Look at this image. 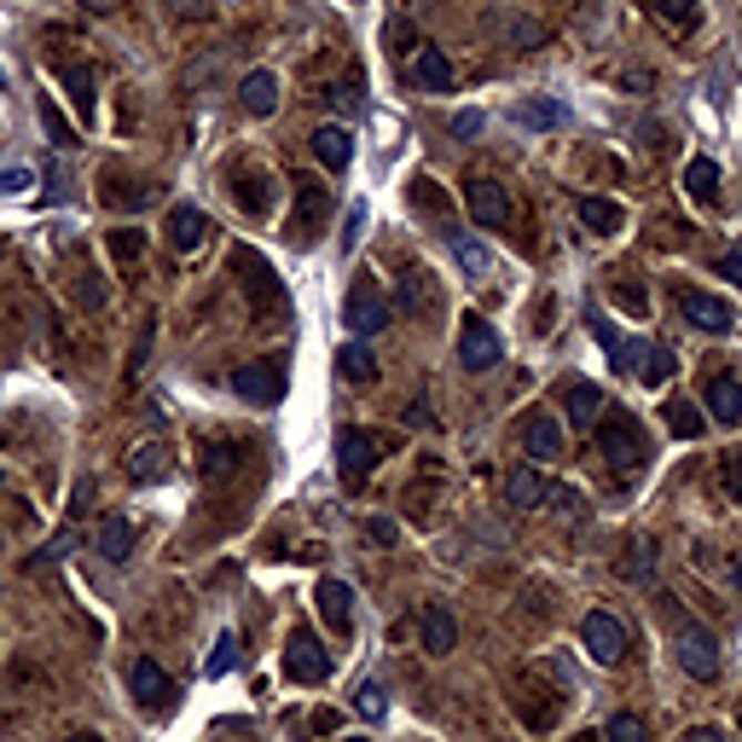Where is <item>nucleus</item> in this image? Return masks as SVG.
<instances>
[{
  "label": "nucleus",
  "mask_w": 742,
  "mask_h": 742,
  "mask_svg": "<svg viewBox=\"0 0 742 742\" xmlns=\"http://www.w3.org/2000/svg\"><path fill=\"white\" fill-rule=\"evenodd\" d=\"M233 267L244 273V296H250L255 319H262V325L285 319V291H278V278H273V267L262 262V255H255V250H233Z\"/></svg>",
  "instance_id": "nucleus-1"
},
{
  "label": "nucleus",
  "mask_w": 742,
  "mask_h": 742,
  "mask_svg": "<svg viewBox=\"0 0 742 742\" xmlns=\"http://www.w3.org/2000/svg\"><path fill=\"white\" fill-rule=\"evenodd\" d=\"M580 644H586V655H592L598 668H616V661L627 655V627H621V616L592 609V616L580 621Z\"/></svg>",
  "instance_id": "nucleus-2"
},
{
  "label": "nucleus",
  "mask_w": 742,
  "mask_h": 742,
  "mask_svg": "<svg viewBox=\"0 0 742 742\" xmlns=\"http://www.w3.org/2000/svg\"><path fill=\"white\" fill-rule=\"evenodd\" d=\"M343 325L354 331V337H372V331L389 325V308H383V296H377V278L360 273L348 285V302H343Z\"/></svg>",
  "instance_id": "nucleus-3"
},
{
  "label": "nucleus",
  "mask_w": 742,
  "mask_h": 742,
  "mask_svg": "<svg viewBox=\"0 0 742 742\" xmlns=\"http://www.w3.org/2000/svg\"><path fill=\"white\" fill-rule=\"evenodd\" d=\"M598 453H603V465H616V470H638V465H644V435H638L632 418L616 413L598 429Z\"/></svg>",
  "instance_id": "nucleus-4"
},
{
  "label": "nucleus",
  "mask_w": 742,
  "mask_h": 742,
  "mask_svg": "<svg viewBox=\"0 0 742 742\" xmlns=\"http://www.w3.org/2000/svg\"><path fill=\"white\" fill-rule=\"evenodd\" d=\"M383 458V441H372L366 429H343L337 435V465H343V488H366L372 465Z\"/></svg>",
  "instance_id": "nucleus-5"
},
{
  "label": "nucleus",
  "mask_w": 742,
  "mask_h": 742,
  "mask_svg": "<svg viewBox=\"0 0 742 742\" xmlns=\"http://www.w3.org/2000/svg\"><path fill=\"white\" fill-rule=\"evenodd\" d=\"M499 331L488 319H465V331H458V366L465 372H494L499 366Z\"/></svg>",
  "instance_id": "nucleus-6"
},
{
  "label": "nucleus",
  "mask_w": 742,
  "mask_h": 742,
  "mask_svg": "<svg viewBox=\"0 0 742 742\" xmlns=\"http://www.w3.org/2000/svg\"><path fill=\"white\" fill-rule=\"evenodd\" d=\"M679 668L690 679H713V673H720V644H713L708 627H697V621L679 627Z\"/></svg>",
  "instance_id": "nucleus-7"
},
{
  "label": "nucleus",
  "mask_w": 742,
  "mask_h": 742,
  "mask_svg": "<svg viewBox=\"0 0 742 742\" xmlns=\"http://www.w3.org/2000/svg\"><path fill=\"white\" fill-rule=\"evenodd\" d=\"M285 673L296 684H325L331 679V655L314 632H291V650H285Z\"/></svg>",
  "instance_id": "nucleus-8"
},
{
  "label": "nucleus",
  "mask_w": 742,
  "mask_h": 742,
  "mask_svg": "<svg viewBox=\"0 0 742 742\" xmlns=\"http://www.w3.org/2000/svg\"><path fill=\"white\" fill-rule=\"evenodd\" d=\"M679 314H684V325L708 331V337H725V331L736 325V314L725 308L720 296H708V291H684V296H679Z\"/></svg>",
  "instance_id": "nucleus-9"
},
{
  "label": "nucleus",
  "mask_w": 742,
  "mask_h": 742,
  "mask_svg": "<svg viewBox=\"0 0 742 742\" xmlns=\"http://www.w3.org/2000/svg\"><path fill=\"white\" fill-rule=\"evenodd\" d=\"M233 395L238 400H250V406H273L278 395H285V377H278V366H238L233 372Z\"/></svg>",
  "instance_id": "nucleus-10"
},
{
  "label": "nucleus",
  "mask_w": 742,
  "mask_h": 742,
  "mask_svg": "<svg viewBox=\"0 0 742 742\" xmlns=\"http://www.w3.org/2000/svg\"><path fill=\"white\" fill-rule=\"evenodd\" d=\"M128 684H134V697L151 708V713H169V702H174V679L157 668L151 655H140L134 661V673H128Z\"/></svg>",
  "instance_id": "nucleus-11"
},
{
  "label": "nucleus",
  "mask_w": 742,
  "mask_h": 742,
  "mask_svg": "<svg viewBox=\"0 0 742 742\" xmlns=\"http://www.w3.org/2000/svg\"><path fill=\"white\" fill-rule=\"evenodd\" d=\"M203 238H210V215H203L197 203H174L169 210V244L181 255H192V250H203Z\"/></svg>",
  "instance_id": "nucleus-12"
},
{
  "label": "nucleus",
  "mask_w": 742,
  "mask_h": 742,
  "mask_svg": "<svg viewBox=\"0 0 742 742\" xmlns=\"http://www.w3.org/2000/svg\"><path fill=\"white\" fill-rule=\"evenodd\" d=\"M465 203H470V215H476L481 226H505V221H510V197H505L499 181H488V174L465 186Z\"/></svg>",
  "instance_id": "nucleus-13"
},
{
  "label": "nucleus",
  "mask_w": 742,
  "mask_h": 742,
  "mask_svg": "<svg viewBox=\"0 0 742 742\" xmlns=\"http://www.w3.org/2000/svg\"><path fill=\"white\" fill-rule=\"evenodd\" d=\"M314 603H319V616H325V627L331 632H354V592L343 580H319V592H314Z\"/></svg>",
  "instance_id": "nucleus-14"
},
{
  "label": "nucleus",
  "mask_w": 742,
  "mask_h": 742,
  "mask_svg": "<svg viewBox=\"0 0 742 742\" xmlns=\"http://www.w3.org/2000/svg\"><path fill=\"white\" fill-rule=\"evenodd\" d=\"M314 157H319L331 174H343V169L354 163V140H348V128H337V122L314 128Z\"/></svg>",
  "instance_id": "nucleus-15"
},
{
  "label": "nucleus",
  "mask_w": 742,
  "mask_h": 742,
  "mask_svg": "<svg viewBox=\"0 0 742 742\" xmlns=\"http://www.w3.org/2000/svg\"><path fill=\"white\" fill-rule=\"evenodd\" d=\"M238 105H244L250 116H273V111H278V75H273V70H250L244 88H238Z\"/></svg>",
  "instance_id": "nucleus-16"
},
{
  "label": "nucleus",
  "mask_w": 742,
  "mask_h": 742,
  "mask_svg": "<svg viewBox=\"0 0 742 742\" xmlns=\"http://www.w3.org/2000/svg\"><path fill=\"white\" fill-rule=\"evenodd\" d=\"M453 644H458L453 609H447V603H429V609H424V650H429V655H453Z\"/></svg>",
  "instance_id": "nucleus-17"
},
{
  "label": "nucleus",
  "mask_w": 742,
  "mask_h": 742,
  "mask_svg": "<svg viewBox=\"0 0 742 742\" xmlns=\"http://www.w3.org/2000/svg\"><path fill=\"white\" fill-rule=\"evenodd\" d=\"M296 192H302V203H296V215H291V238H296V244H308V238H314V226H319V210H325V186L296 181Z\"/></svg>",
  "instance_id": "nucleus-18"
},
{
  "label": "nucleus",
  "mask_w": 742,
  "mask_h": 742,
  "mask_svg": "<svg viewBox=\"0 0 742 742\" xmlns=\"http://www.w3.org/2000/svg\"><path fill=\"white\" fill-rule=\"evenodd\" d=\"M169 470H174V453L163 441H145V447L128 453V476H134V481H163Z\"/></svg>",
  "instance_id": "nucleus-19"
},
{
  "label": "nucleus",
  "mask_w": 742,
  "mask_h": 742,
  "mask_svg": "<svg viewBox=\"0 0 742 742\" xmlns=\"http://www.w3.org/2000/svg\"><path fill=\"white\" fill-rule=\"evenodd\" d=\"M708 413L720 424H742V383L736 377H713L708 383Z\"/></svg>",
  "instance_id": "nucleus-20"
},
{
  "label": "nucleus",
  "mask_w": 742,
  "mask_h": 742,
  "mask_svg": "<svg viewBox=\"0 0 742 742\" xmlns=\"http://www.w3.org/2000/svg\"><path fill=\"white\" fill-rule=\"evenodd\" d=\"M413 70H418V88H429V93H453V59L441 53V47H424Z\"/></svg>",
  "instance_id": "nucleus-21"
},
{
  "label": "nucleus",
  "mask_w": 742,
  "mask_h": 742,
  "mask_svg": "<svg viewBox=\"0 0 742 742\" xmlns=\"http://www.w3.org/2000/svg\"><path fill=\"white\" fill-rule=\"evenodd\" d=\"M128 551H134V522H128V517H105V522H99V557H105V562H128Z\"/></svg>",
  "instance_id": "nucleus-22"
},
{
  "label": "nucleus",
  "mask_w": 742,
  "mask_h": 742,
  "mask_svg": "<svg viewBox=\"0 0 742 742\" xmlns=\"http://www.w3.org/2000/svg\"><path fill=\"white\" fill-rule=\"evenodd\" d=\"M632 377L638 383H668L673 377V348L668 343H644V348H638V360H632Z\"/></svg>",
  "instance_id": "nucleus-23"
},
{
  "label": "nucleus",
  "mask_w": 742,
  "mask_h": 742,
  "mask_svg": "<svg viewBox=\"0 0 742 742\" xmlns=\"http://www.w3.org/2000/svg\"><path fill=\"white\" fill-rule=\"evenodd\" d=\"M684 192L713 203V197H720V163H713V157H690L684 163Z\"/></svg>",
  "instance_id": "nucleus-24"
},
{
  "label": "nucleus",
  "mask_w": 742,
  "mask_h": 742,
  "mask_svg": "<svg viewBox=\"0 0 742 742\" xmlns=\"http://www.w3.org/2000/svg\"><path fill=\"white\" fill-rule=\"evenodd\" d=\"M592 337L603 343V354H609V360H616V372H632V360H638V348L621 337V331L616 325H609L603 314H592Z\"/></svg>",
  "instance_id": "nucleus-25"
},
{
  "label": "nucleus",
  "mask_w": 742,
  "mask_h": 742,
  "mask_svg": "<svg viewBox=\"0 0 742 742\" xmlns=\"http://www.w3.org/2000/svg\"><path fill=\"white\" fill-rule=\"evenodd\" d=\"M337 372H343L348 383H372V377H377V360H372V348H366L360 337H354V343H343V348H337Z\"/></svg>",
  "instance_id": "nucleus-26"
},
{
  "label": "nucleus",
  "mask_w": 742,
  "mask_h": 742,
  "mask_svg": "<svg viewBox=\"0 0 742 742\" xmlns=\"http://www.w3.org/2000/svg\"><path fill=\"white\" fill-rule=\"evenodd\" d=\"M105 244H111V255H116V267H122V273H134V267L145 262V233H140V226H116Z\"/></svg>",
  "instance_id": "nucleus-27"
},
{
  "label": "nucleus",
  "mask_w": 742,
  "mask_h": 742,
  "mask_svg": "<svg viewBox=\"0 0 742 742\" xmlns=\"http://www.w3.org/2000/svg\"><path fill=\"white\" fill-rule=\"evenodd\" d=\"M505 494H510V510H533V505L546 499V481H540V476H533V470L522 465V470H510Z\"/></svg>",
  "instance_id": "nucleus-28"
},
{
  "label": "nucleus",
  "mask_w": 742,
  "mask_h": 742,
  "mask_svg": "<svg viewBox=\"0 0 742 742\" xmlns=\"http://www.w3.org/2000/svg\"><path fill=\"white\" fill-rule=\"evenodd\" d=\"M575 210H580V221L592 226V233H621V203H609V197H580Z\"/></svg>",
  "instance_id": "nucleus-29"
},
{
  "label": "nucleus",
  "mask_w": 742,
  "mask_h": 742,
  "mask_svg": "<svg viewBox=\"0 0 742 742\" xmlns=\"http://www.w3.org/2000/svg\"><path fill=\"white\" fill-rule=\"evenodd\" d=\"M64 88H70V99H75V111H82V122H93V99H99L93 70H88V64H64Z\"/></svg>",
  "instance_id": "nucleus-30"
},
{
  "label": "nucleus",
  "mask_w": 742,
  "mask_h": 742,
  "mask_svg": "<svg viewBox=\"0 0 742 742\" xmlns=\"http://www.w3.org/2000/svg\"><path fill=\"white\" fill-rule=\"evenodd\" d=\"M522 441H528L533 458H557V453H562V424H557V418H533Z\"/></svg>",
  "instance_id": "nucleus-31"
},
{
  "label": "nucleus",
  "mask_w": 742,
  "mask_h": 742,
  "mask_svg": "<svg viewBox=\"0 0 742 742\" xmlns=\"http://www.w3.org/2000/svg\"><path fill=\"white\" fill-rule=\"evenodd\" d=\"M621 575H627L632 586H650V580H655V546L632 540V546H627V562H621Z\"/></svg>",
  "instance_id": "nucleus-32"
},
{
  "label": "nucleus",
  "mask_w": 742,
  "mask_h": 742,
  "mask_svg": "<svg viewBox=\"0 0 742 742\" xmlns=\"http://www.w3.org/2000/svg\"><path fill=\"white\" fill-rule=\"evenodd\" d=\"M510 116H517L522 128H557L562 105H557V99H522V105H517V111H510Z\"/></svg>",
  "instance_id": "nucleus-33"
},
{
  "label": "nucleus",
  "mask_w": 742,
  "mask_h": 742,
  "mask_svg": "<svg viewBox=\"0 0 742 742\" xmlns=\"http://www.w3.org/2000/svg\"><path fill=\"white\" fill-rule=\"evenodd\" d=\"M598 413H603V395L592 389V383H575L569 389V418L575 424H598Z\"/></svg>",
  "instance_id": "nucleus-34"
},
{
  "label": "nucleus",
  "mask_w": 742,
  "mask_h": 742,
  "mask_svg": "<svg viewBox=\"0 0 742 742\" xmlns=\"http://www.w3.org/2000/svg\"><path fill=\"white\" fill-rule=\"evenodd\" d=\"M418 302H424V308H435V285H429V273H406L400 278V308L418 314Z\"/></svg>",
  "instance_id": "nucleus-35"
},
{
  "label": "nucleus",
  "mask_w": 742,
  "mask_h": 742,
  "mask_svg": "<svg viewBox=\"0 0 742 742\" xmlns=\"http://www.w3.org/2000/svg\"><path fill=\"white\" fill-rule=\"evenodd\" d=\"M41 128H47V140H53V145H75V134H70V122H64V111L53 105V93H41Z\"/></svg>",
  "instance_id": "nucleus-36"
},
{
  "label": "nucleus",
  "mask_w": 742,
  "mask_h": 742,
  "mask_svg": "<svg viewBox=\"0 0 742 742\" xmlns=\"http://www.w3.org/2000/svg\"><path fill=\"white\" fill-rule=\"evenodd\" d=\"M413 210H424V215H447L453 203H447V192H441V186L418 174V181H413Z\"/></svg>",
  "instance_id": "nucleus-37"
},
{
  "label": "nucleus",
  "mask_w": 742,
  "mask_h": 742,
  "mask_svg": "<svg viewBox=\"0 0 742 742\" xmlns=\"http://www.w3.org/2000/svg\"><path fill=\"white\" fill-rule=\"evenodd\" d=\"M603 742H650V725L638 720V713H616L609 731H603Z\"/></svg>",
  "instance_id": "nucleus-38"
},
{
  "label": "nucleus",
  "mask_w": 742,
  "mask_h": 742,
  "mask_svg": "<svg viewBox=\"0 0 742 742\" xmlns=\"http://www.w3.org/2000/svg\"><path fill=\"white\" fill-rule=\"evenodd\" d=\"M262 186H267V181H255V174H238V181L226 186V192H238V203H244L250 215H267V192H262Z\"/></svg>",
  "instance_id": "nucleus-39"
},
{
  "label": "nucleus",
  "mask_w": 742,
  "mask_h": 742,
  "mask_svg": "<svg viewBox=\"0 0 742 742\" xmlns=\"http://www.w3.org/2000/svg\"><path fill=\"white\" fill-rule=\"evenodd\" d=\"M668 429L679 435V441H690V435H702V418H697V406H690V400H673V406H668Z\"/></svg>",
  "instance_id": "nucleus-40"
},
{
  "label": "nucleus",
  "mask_w": 742,
  "mask_h": 742,
  "mask_svg": "<svg viewBox=\"0 0 742 742\" xmlns=\"http://www.w3.org/2000/svg\"><path fill=\"white\" fill-rule=\"evenodd\" d=\"M494 30H499V35H510V41H522V47H540V35H546L540 23H528V18H505V12L494 18Z\"/></svg>",
  "instance_id": "nucleus-41"
},
{
  "label": "nucleus",
  "mask_w": 742,
  "mask_h": 742,
  "mask_svg": "<svg viewBox=\"0 0 742 742\" xmlns=\"http://www.w3.org/2000/svg\"><path fill=\"white\" fill-rule=\"evenodd\" d=\"M453 255H458V262H465V273H476V278H488V250H481L476 238H453Z\"/></svg>",
  "instance_id": "nucleus-42"
},
{
  "label": "nucleus",
  "mask_w": 742,
  "mask_h": 742,
  "mask_svg": "<svg viewBox=\"0 0 742 742\" xmlns=\"http://www.w3.org/2000/svg\"><path fill=\"white\" fill-rule=\"evenodd\" d=\"M238 661V638L233 632H221V644H215V655H210V679H221L226 668Z\"/></svg>",
  "instance_id": "nucleus-43"
},
{
  "label": "nucleus",
  "mask_w": 742,
  "mask_h": 742,
  "mask_svg": "<svg viewBox=\"0 0 742 742\" xmlns=\"http://www.w3.org/2000/svg\"><path fill=\"white\" fill-rule=\"evenodd\" d=\"M30 186H35L30 169H0V197H23Z\"/></svg>",
  "instance_id": "nucleus-44"
},
{
  "label": "nucleus",
  "mask_w": 742,
  "mask_h": 742,
  "mask_svg": "<svg viewBox=\"0 0 742 742\" xmlns=\"http://www.w3.org/2000/svg\"><path fill=\"white\" fill-rule=\"evenodd\" d=\"M354 708H360L366 720H383V708H389V702H383V684H360V697H354Z\"/></svg>",
  "instance_id": "nucleus-45"
},
{
  "label": "nucleus",
  "mask_w": 742,
  "mask_h": 742,
  "mask_svg": "<svg viewBox=\"0 0 742 742\" xmlns=\"http://www.w3.org/2000/svg\"><path fill=\"white\" fill-rule=\"evenodd\" d=\"M655 12L668 23H690V18H697V0H655Z\"/></svg>",
  "instance_id": "nucleus-46"
},
{
  "label": "nucleus",
  "mask_w": 742,
  "mask_h": 742,
  "mask_svg": "<svg viewBox=\"0 0 742 742\" xmlns=\"http://www.w3.org/2000/svg\"><path fill=\"white\" fill-rule=\"evenodd\" d=\"M720 476H725V488L742 499V453H725V458H720Z\"/></svg>",
  "instance_id": "nucleus-47"
},
{
  "label": "nucleus",
  "mask_w": 742,
  "mask_h": 742,
  "mask_svg": "<svg viewBox=\"0 0 742 742\" xmlns=\"http://www.w3.org/2000/svg\"><path fill=\"white\" fill-rule=\"evenodd\" d=\"M360 226H366V203H354V210H348V226H343V250L360 244Z\"/></svg>",
  "instance_id": "nucleus-48"
},
{
  "label": "nucleus",
  "mask_w": 742,
  "mask_h": 742,
  "mask_svg": "<svg viewBox=\"0 0 742 742\" xmlns=\"http://www.w3.org/2000/svg\"><path fill=\"white\" fill-rule=\"evenodd\" d=\"M105 197H111V203H145L151 192H145V186H128V181H116V186H111Z\"/></svg>",
  "instance_id": "nucleus-49"
},
{
  "label": "nucleus",
  "mask_w": 742,
  "mask_h": 742,
  "mask_svg": "<svg viewBox=\"0 0 742 742\" xmlns=\"http://www.w3.org/2000/svg\"><path fill=\"white\" fill-rule=\"evenodd\" d=\"M366 533H372V540H377V546H395V522H389V517H377V522H372Z\"/></svg>",
  "instance_id": "nucleus-50"
},
{
  "label": "nucleus",
  "mask_w": 742,
  "mask_h": 742,
  "mask_svg": "<svg viewBox=\"0 0 742 742\" xmlns=\"http://www.w3.org/2000/svg\"><path fill=\"white\" fill-rule=\"evenodd\" d=\"M720 273H725V278H736V285H742V244H736V250H725V262H720Z\"/></svg>",
  "instance_id": "nucleus-51"
},
{
  "label": "nucleus",
  "mask_w": 742,
  "mask_h": 742,
  "mask_svg": "<svg viewBox=\"0 0 742 742\" xmlns=\"http://www.w3.org/2000/svg\"><path fill=\"white\" fill-rule=\"evenodd\" d=\"M616 302H621V308H632V314H644V291H632V285H621Z\"/></svg>",
  "instance_id": "nucleus-52"
},
{
  "label": "nucleus",
  "mask_w": 742,
  "mask_h": 742,
  "mask_svg": "<svg viewBox=\"0 0 742 742\" xmlns=\"http://www.w3.org/2000/svg\"><path fill=\"white\" fill-rule=\"evenodd\" d=\"M476 128H481V116H476V111H465V116H453V134H476Z\"/></svg>",
  "instance_id": "nucleus-53"
},
{
  "label": "nucleus",
  "mask_w": 742,
  "mask_h": 742,
  "mask_svg": "<svg viewBox=\"0 0 742 742\" xmlns=\"http://www.w3.org/2000/svg\"><path fill=\"white\" fill-rule=\"evenodd\" d=\"M406 424L418 429V424H435V418H429V406H424V400H413V406H406Z\"/></svg>",
  "instance_id": "nucleus-54"
},
{
  "label": "nucleus",
  "mask_w": 742,
  "mask_h": 742,
  "mask_svg": "<svg viewBox=\"0 0 742 742\" xmlns=\"http://www.w3.org/2000/svg\"><path fill=\"white\" fill-rule=\"evenodd\" d=\"M169 12H192V18H203V0H169Z\"/></svg>",
  "instance_id": "nucleus-55"
},
{
  "label": "nucleus",
  "mask_w": 742,
  "mask_h": 742,
  "mask_svg": "<svg viewBox=\"0 0 742 742\" xmlns=\"http://www.w3.org/2000/svg\"><path fill=\"white\" fill-rule=\"evenodd\" d=\"M684 742H725V736H720V731H713V725H702V731H690Z\"/></svg>",
  "instance_id": "nucleus-56"
},
{
  "label": "nucleus",
  "mask_w": 742,
  "mask_h": 742,
  "mask_svg": "<svg viewBox=\"0 0 742 742\" xmlns=\"http://www.w3.org/2000/svg\"><path fill=\"white\" fill-rule=\"evenodd\" d=\"M82 7H88V12H116L122 0H82Z\"/></svg>",
  "instance_id": "nucleus-57"
},
{
  "label": "nucleus",
  "mask_w": 742,
  "mask_h": 742,
  "mask_svg": "<svg viewBox=\"0 0 742 742\" xmlns=\"http://www.w3.org/2000/svg\"><path fill=\"white\" fill-rule=\"evenodd\" d=\"M64 742H105V736H93V731H75V736H64Z\"/></svg>",
  "instance_id": "nucleus-58"
},
{
  "label": "nucleus",
  "mask_w": 742,
  "mask_h": 742,
  "mask_svg": "<svg viewBox=\"0 0 742 742\" xmlns=\"http://www.w3.org/2000/svg\"><path fill=\"white\" fill-rule=\"evenodd\" d=\"M731 575H736V592H742V557H736V569H731Z\"/></svg>",
  "instance_id": "nucleus-59"
},
{
  "label": "nucleus",
  "mask_w": 742,
  "mask_h": 742,
  "mask_svg": "<svg viewBox=\"0 0 742 742\" xmlns=\"http://www.w3.org/2000/svg\"><path fill=\"white\" fill-rule=\"evenodd\" d=\"M0 255H7V233H0Z\"/></svg>",
  "instance_id": "nucleus-60"
},
{
  "label": "nucleus",
  "mask_w": 742,
  "mask_h": 742,
  "mask_svg": "<svg viewBox=\"0 0 742 742\" xmlns=\"http://www.w3.org/2000/svg\"><path fill=\"white\" fill-rule=\"evenodd\" d=\"M343 742H366V736H343Z\"/></svg>",
  "instance_id": "nucleus-61"
},
{
  "label": "nucleus",
  "mask_w": 742,
  "mask_h": 742,
  "mask_svg": "<svg viewBox=\"0 0 742 742\" xmlns=\"http://www.w3.org/2000/svg\"><path fill=\"white\" fill-rule=\"evenodd\" d=\"M580 742H603V736H580Z\"/></svg>",
  "instance_id": "nucleus-62"
},
{
  "label": "nucleus",
  "mask_w": 742,
  "mask_h": 742,
  "mask_svg": "<svg viewBox=\"0 0 742 742\" xmlns=\"http://www.w3.org/2000/svg\"><path fill=\"white\" fill-rule=\"evenodd\" d=\"M736 720H742V708H736Z\"/></svg>",
  "instance_id": "nucleus-63"
}]
</instances>
